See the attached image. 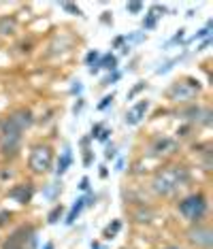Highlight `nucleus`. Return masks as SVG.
Wrapping results in <instances>:
<instances>
[{"instance_id": "1", "label": "nucleus", "mask_w": 213, "mask_h": 249, "mask_svg": "<svg viewBox=\"0 0 213 249\" xmlns=\"http://www.w3.org/2000/svg\"><path fill=\"white\" fill-rule=\"evenodd\" d=\"M190 173L186 166H166L158 171L151 179V190L158 196H173L177 190L188 185Z\"/></svg>"}, {"instance_id": "2", "label": "nucleus", "mask_w": 213, "mask_h": 249, "mask_svg": "<svg viewBox=\"0 0 213 249\" xmlns=\"http://www.w3.org/2000/svg\"><path fill=\"white\" fill-rule=\"evenodd\" d=\"M177 211L192 224H200L207 215V198L205 194H190L177 205Z\"/></svg>"}, {"instance_id": "3", "label": "nucleus", "mask_w": 213, "mask_h": 249, "mask_svg": "<svg viewBox=\"0 0 213 249\" xmlns=\"http://www.w3.org/2000/svg\"><path fill=\"white\" fill-rule=\"evenodd\" d=\"M200 86L194 81V79H183V81H177L173 83V86L169 88V92H166V98L173 100V103L177 105H188L194 100V96L198 94Z\"/></svg>"}, {"instance_id": "4", "label": "nucleus", "mask_w": 213, "mask_h": 249, "mask_svg": "<svg viewBox=\"0 0 213 249\" xmlns=\"http://www.w3.org/2000/svg\"><path fill=\"white\" fill-rule=\"evenodd\" d=\"M53 164V151L49 145H35L30 151V160L28 166L35 175H45Z\"/></svg>"}, {"instance_id": "5", "label": "nucleus", "mask_w": 213, "mask_h": 249, "mask_svg": "<svg viewBox=\"0 0 213 249\" xmlns=\"http://www.w3.org/2000/svg\"><path fill=\"white\" fill-rule=\"evenodd\" d=\"M186 239L192 247L196 249H211L213 245V230L209 226H203V224H194L192 228L186 232Z\"/></svg>"}, {"instance_id": "6", "label": "nucleus", "mask_w": 213, "mask_h": 249, "mask_svg": "<svg viewBox=\"0 0 213 249\" xmlns=\"http://www.w3.org/2000/svg\"><path fill=\"white\" fill-rule=\"evenodd\" d=\"M21 149V134H2L0 137V154L2 158H15Z\"/></svg>"}, {"instance_id": "7", "label": "nucleus", "mask_w": 213, "mask_h": 249, "mask_svg": "<svg viewBox=\"0 0 213 249\" xmlns=\"http://www.w3.org/2000/svg\"><path fill=\"white\" fill-rule=\"evenodd\" d=\"M177 151V143L173 139H166V137H158L151 145V154L154 156H169V154H175Z\"/></svg>"}, {"instance_id": "8", "label": "nucleus", "mask_w": 213, "mask_h": 249, "mask_svg": "<svg viewBox=\"0 0 213 249\" xmlns=\"http://www.w3.org/2000/svg\"><path fill=\"white\" fill-rule=\"evenodd\" d=\"M147 109H149V100H141V103H137L130 111L126 113V124H128V126H137V124L145 117Z\"/></svg>"}, {"instance_id": "9", "label": "nucleus", "mask_w": 213, "mask_h": 249, "mask_svg": "<svg viewBox=\"0 0 213 249\" xmlns=\"http://www.w3.org/2000/svg\"><path fill=\"white\" fill-rule=\"evenodd\" d=\"M11 120H13L21 130H26V128H30L32 124H35V117H32V113L28 111V109H18L15 113H11Z\"/></svg>"}, {"instance_id": "10", "label": "nucleus", "mask_w": 213, "mask_h": 249, "mask_svg": "<svg viewBox=\"0 0 213 249\" xmlns=\"http://www.w3.org/2000/svg\"><path fill=\"white\" fill-rule=\"evenodd\" d=\"M18 32V19L13 15L0 18V36H13Z\"/></svg>"}, {"instance_id": "11", "label": "nucleus", "mask_w": 213, "mask_h": 249, "mask_svg": "<svg viewBox=\"0 0 213 249\" xmlns=\"http://www.w3.org/2000/svg\"><path fill=\"white\" fill-rule=\"evenodd\" d=\"M9 196L11 198H18L19 205H28V202H30V198H32V188H30V185H18V188H13L9 192Z\"/></svg>"}, {"instance_id": "12", "label": "nucleus", "mask_w": 213, "mask_h": 249, "mask_svg": "<svg viewBox=\"0 0 213 249\" xmlns=\"http://www.w3.org/2000/svg\"><path fill=\"white\" fill-rule=\"evenodd\" d=\"M151 219H154V211H151V209L141 207L137 213H134V222H139V224H149Z\"/></svg>"}, {"instance_id": "13", "label": "nucleus", "mask_w": 213, "mask_h": 249, "mask_svg": "<svg viewBox=\"0 0 213 249\" xmlns=\"http://www.w3.org/2000/svg\"><path fill=\"white\" fill-rule=\"evenodd\" d=\"M83 202H86V200H83V198H79V200H77V205L75 207H72L71 209V213H69V217H66V224H72V222H75V219H77V215H79L81 213V209H83Z\"/></svg>"}, {"instance_id": "14", "label": "nucleus", "mask_w": 213, "mask_h": 249, "mask_svg": "<svg viewBox=\"0 0 213 249\" xmlns=\"http://www.w3.org/2000/svg\"><path fill=\"white\" fill-rule=\"evenodd\" d=\"M120 228H122V222H120V219H115L113 224L105 228V234H103V236H105V239H113L117 232H120Z\"/></svg>"}, {"instance_id": "15", "label": "nucleus", "mask_w": 213, "mask_h": 249, "mask_svg": "<svg viewBox=\"0 0 213 249\" xmlns=\"http://www.w3.org/2000/svg\"><path fill=\"white\" fill-rule=\"evenodd\" d=\"M100 66L106 71H115L117 69V58L115 55H105L103 60H100Z\"/></svg>"}, {"instance_id": "16", "label": "nucleus", "mask_w": 213, "mask_h": 249, "mask_svg": "<svg viewBox=\"0 0 213 249\" xmlns=\"http://www.w3.org/2000/svg\"><path fill=\"white\" fill-rule=\"evenodd\" d=\"M62 211H64V209H62V205H55V207L52 209V213L47 215V222H49V224H55V222H58L60 217H62Z\"/></svg>"}, {"instance_id": "17", "label": "nucleus", "mask_w": 213, "mask_h": 249, "mask_svg": "<svg viewBox=\"0 0 213 249\" xmlns=\"http://www.w3.org/2000/svg\"><path fill=\"white\" fill-rule=\"evenodd\" d=\"M69 164H71V154H69V151H66L64 158H62V162L58 164V171H55V173H58V177H60V175H62V173L66 171V168H69Z\"/></svg>"}, {"instance_id": "18", "label": "nucleus", "mask_w": 213, "mask_h": 249, "mask_svg": "<svg viewBox=\"0 0 213 249\" xmlns=\"http://www.w3.org/2000/svg\"><path fill=\"white\" fill-rule=\"evenodd\" d=\"M145 88H147V83H145V81H139L137 86H134V88L130 89V92H128V100H132L134 96H137L139 92H141V89H145Z\"/></svg>"}, {"instance_id": "19", "label": "nucleus", "mask_w": 213, "mask_h": 249, "mask_svg": "<svg viewBox=\"0 0 213 249\" xmlns=\"http://www.w3.org/2000/svg\"><path fill=\"white\" fill-rule=\"evenodd\" d=\"M143 4L141 2H128L126 4V11H130V13H141Z\"/></svg>"}, {"instance_id": "20", "label": "nucleus", "mask_w": 213, "mask_h": 249, "mask_svg": "<svg viewBox=\"0 0 213 249\" xmlns=\"http://www.w3.org/2000/svg\"><path fill=\"white\" fill-rule=\"evenodd\" d=\"M154 26H156V19L151 18V15H147V18L143 19V28H145V30H151Z\"/></svg>"}, {"instance_id": "21", "label": "nucleus", "mask_w": 213, "mask_h": 249, "mask_svg": "<svg viewBox=\"0 0 213 249\" xmlns=\"http://www.w3.org/2000/svg\"><path fill=\"white\" fill-rule=\"evenodd\" d=\"M62 9H64V11H69V13L81 15V11H79V9H77V7H75V4H69V2H64V4H62Z\"/></svg>"}, {"instance_id": "22", "label": "nucleus", "mask_w": 213, "mask_h": 249, "mask_svg": "<svg viewBox=\"0 0 213 249\" xmlns=\"http://www.w3.org/2000/svg\"><path fill=\"white\" fill-rule=\"evenodd\" d=\"M111 103H113V94H111V96H105V98H103V103L98 105V109L103 111V109H106V107H109Z\"/></svg>"}, {"instance_id": "23", "label": "nucleus", "mask_w": 213, "mask_h": 249, "mask_svg": "<svg viewBox=\"0 0 213 249\" xmlns=\"http://www.w3.org/2000/svg\"><path fill=\"white\" fill-rule=\"evenodd\" d=\"M11 219V213L9 211H0V226H4Z\"/></svg>"}, {"instance_id": "24", "label": "nucleus", "mask_w": 213, "mask_h": 249, "mask_svg": "<svg viewBox=\"0 0 213 249\" xmlns=\"http://www.w3.org/2000/svg\"><path fill=\"white\" fill-rule=\"evenodd\" d=\"M106 160H113V158H115V147L113 145H109V147H106Z\"/></svg>"}, {"instance_id": "25", "label": "nucleus", "mask_w": 213, "mask_h": 249, "mask_svg": "<svg viewBox=\"0 0 213 249\" xmlns=\"http://www.w3.org/2000/svg\"><path fill=\"white\" fill-rule=\"evenodd\" d=\"M96 58H98V52H89V53H88V58H86V62H88L89 66H92V64H94V60H96Z\"/></svg>"}, {"instance_id": "26", "label": "nucleus", "mask_w": 213, "mask_h": 249, "mask_svg": "<svg viewBox=\"0 0 213 249\" xmlns=\"http://www.w3.org/2000/svg\"><path fill=\"white\" fill-rule=\"evenodd\" d=\"M117 77H120V72H113V75H111V77H106V79H105V81H103V86H109L111 81H117Z\"/></svg>"}, {"instance_id": "27", "label": "nucleus", "mask_w": 213, "mask_h": 249, "mask_svg": "<svg viewBox=\"0 0 213 249\" xmlns=\"http://www.w3.org/2000/svg\"><path fill=\"white\" fill-rule=\"evenodd\" d=\"M89 188V179L88 177H83L81 179V183H79V190H88Z\"/></svg>"}, {"instance_id": "28", "label": "nucleus", "mask_w": 213, "mask_h": 249, "mask_svg": "<svg viewBox=\"0 0 213 249\" xmlns=\"http://www.w3.org/2000/svg\"><path fill=\"white\" fill-rule=\"evenodd\" d=\"M83 164H86V166H89V164H92V154H89V151H86V158H83Z\"/></svg>"}, {"instance_id": "29", "label": "nucleus", "mask_w": 213, "mask_h": 249, "mask_svg": "<svg viewBox=\"0 0 213 249\" xmlns=\"http://www.w3.org/2000/svg\"><path fill=\"white\" fill-rule=\"evenodd\" d=\"M100 130H103V126H100V124H96V126L92 128V137H98V132Z\"/></svg>"}, {"instance_id": "30", "label": "nucleus", "mask_w": 213, "mask_h": 249, "mask_svg": "<svg viewBox=\"0 0 213 249\" xmlns=\"http://www.w3.org/2000/svg\"><path fill=\"white\" fill-rule=\"evenodd\" d=\"M109 134H111L109 130H103V134H98V139H100V141H106V139H109Z\"/></svg>"}, {"instance_id": "31", "label": "nucleus", "mask_w": 213, "mask_h": 249, "mask_svg": "<svg viewBox=\"0 0 213 249\" xmlns=\"http://www.w3.org/2000/svg\"><path fill=\"white\" fill-rule=\"evenodd\" d=\"M81 107H83V100H79V103L75 105V113H79V111H81Z\"/></svg>"}, {"instance_id": "32", "label": "nucleus", "mask_w": 213, "mask_h": 249, "mask_svg": "<svg viewBox=\"0 0 213 249\" xmlns=\"http://www.w3.org/2000/svg\"><path fill=\"white\" fill-rule=\"evenodd\" d=\"M106 175H109V173H106V168L103 166V168H100V177H103V179H105V177H106Z\"/></svg>"}, {"instance_id": "33", "label": "nucleus", "mask_w": 213, "mask_h": 249, "mask_svg": "<svg viewBox=\"0 0 213 249\" xmlns=\"http://www.w3.org/2000/svg\"><path fill=\"white\" fill-rule=\"evenodd\" d=\"M43 249H53V243H45V247Z\"/></svg>"}]
</instances>
